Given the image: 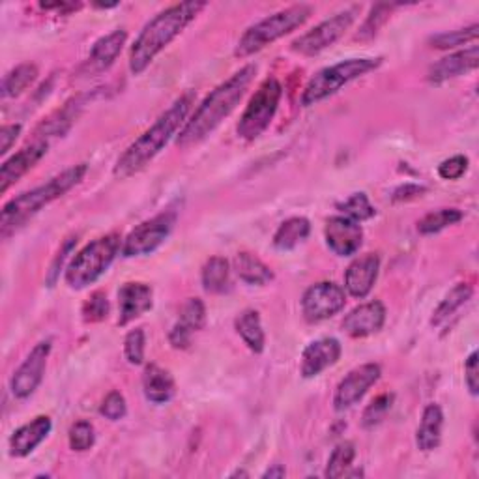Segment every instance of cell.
Listing matches in <instances>:
<instances>
[{
    "label": "cell",
    "mask_w": 479,
    "mask_h": 479,
    "mask_svg": "<svg viewBox=\"0 0 479 479\" xmlns=\"http://www.w3.org/2000/svg\"><path fill=\"white\" fill-rule=\"evenodd\" d=\"M255 74L257 66L249 64L242 67L240 72H236L229 81L219 84L214 93L199 105L195 115L186 122V126L182 128L180 135L176 137L178 148H190L200 143L202 139H207V137L236 109V105L245 94V90L253 83Z\"/></svg>",
    "instance_id": "cell-1"
},
{
    "label": "cell",
    "mask_w": 479,
    "mask_h": 479,
    "mask_svg": "<svg viewBox=\"0 0 479 479\" xmlns=\"http://www.w3.org/2000/svg\"><path fill=\"white\" fill-rule=\"evenodd\" d=\"M193 102H195L193 90H188L186 94H182L171 105V109L165 111L164 115L154 122V126L146 129L133 145H129L128 150L119 157L115 171H112L115 176L124 180L143 171L152 159L167 146L171 137L180 129V126L184 124Z\"/></svg>",
    "instance_id": "cell-2"
},
{
    "label": "cell",
    "mask_w": 479,
    "mask_h": 479,
    "mask_svg": "<svg viewBox=\"0 0 479 479\" xmlns=\"http://www.w3.org/2000/svg\"><path fill=\"white\" fill-rule=\"evenodd\" d=\"M207 8V3H180L165 12L157 13L141 31L139 38L131 45L129 70L133 75L143 74L152 60L184 31L190 22Z\"/></svg>",
    "instance_id": "cell-3"
},
{
    "label": "cell",
    "mask_w": 479,
    "mask_h": 479,
    "mask_svg": "<svg viewBox=\"0 0 479 479\" xmlns=\"http://www.w3.org/2000/svg\"><path fill=\"white\" fill-rule=\"evenodd\" d=\"M88 167L84 164L75 165L51 178L48 184H43L32 191L22 193L10 202L4 204L3 216H0V233L3 236H10L19 226L25 225L32 216H36L43 207H48L53 200L66 195L72 188H75L84 178Z\"/></svg>",
    "instance_id": "cell-4"
},
{
    "label": "cell",
    "mask_w": 479,
    "mask_h": 479,
    "mask_svg": "<svg viewBox=\"0 0 479 479\" xmlns=\"http://www.w3.org/2000/svg\"><path fill=\"white\" fill-rule=\"evenodd\" d=\"M311 13H313L311 6L296 4V6H290L287 10H281L278 13L259 21L257 25L249 27L240 38L238 48H236V57L244 58L253 53H259L261 49L266 48V45L302 27Z\"/></svg>",
    "instance_id": "cell-5"
},
{
    "label": "cell",
    "mask_w": 479,
    "mask_h": 479,
    "mask_svg": "<svg viewBox=\"0 0 479 479\" xmlns=\"http://www.w3.org/2000/svg\"><path fill=\"white\" fill-rule=\"evenodd\" d=\"M120 249L122 242L119 235H107L88 244L67 266L66 283L75 290L96 283L112 264V261L117 259Z\"/></svg>",
    "instance_id": "cell-6"
},
{
    "label": "cell",
    "mask_w": 479,
    "mask_h": 479,
    "mask_svg": "<svg viewBox=\"0 0 479 479\" xmlns=\"http://www.w3.org/2000/svg\"><path fill=\"white\" fill-rule=\"evenodd\" d=\"M382 64V58H350L345 62H339L335 66L326 67L318 72L304 90L302 103L306 107L321 103L323 100L333 96L341 88L349 84L350 81L369 74Z\"/></svg>",
    "instance_id": "cell-7"
},
{
    "label": "cell",
    "mask_w": 479,
    "mask_h": 479,
    "mask_svg": "<svg viewBox=\"0 0 479 479\" xmlns=\"http://www.w3.org/2000/svg\"><path fill=\"white\" fill-rule=\"evenodd\" d=\"M281 96H283V86L276 77H268L259 86L238 124V135L242 139L255 141L257 137H261L266 131L273 117H276Z\"/></svg>",
    "instance_id": "cell-8"
},
{
    "label": "cell",
    "mask_w": 479,
    "mask_h": 479,
    "mask_svg": "<svg viewBox=\"0 0 479 479\" xmlns=\"http://www.w3.org/2000/svg\"><path fill=\"white\" fill-rule=\"evenodd\" d=\"M358 13H359V6H352L345 12H339L333 17L323 21L321 25H316L307 34L300 36L298 40H294L292 51L306 55V57H313L316 53L332 48V45L350 29Z\"/></svg>",
    "instance_id": "cell-9"
},
{
    "label": "cell",
    "mask_w": 479,
    "mask_h": 479,
    "mask_svg": "<svg viewBox=\"0 0 479 479\" xmlns=\"http://www.w3.org/2000/svg\"><path fill=\"white\" fill-rule=\"evenodd\" d=\"M174 221L176 216L173 212H165L135 226L122 244V255L131 259L152 253L169 238Z\"/></svg>",
    "instance_id": "cell-10"
},
{
    "label": "cell",
    "mask_w": 479,
    "mask_h": 479,
    "mask_svg": "<svg viewBox=\"0 0 479 479\" xmlns=\"http://www.w3.org/2000/svg\"><path fill=\"white\" fill-rule=\"evenodd\" d=\"M347 294L339 285L323 281L309 287L302 298V311L309 323H321L332 318L345 307Z\"/></svg>",
    "instance_id": "cell-11"
},
{
    "label": "cell",
    "mask_w": 479,
    "mask_h": 479,
    "mask_svg": "<svg viewBox=\"0 0 479 479\" xmlns=\"http://www.w3.org/2000/svg\"><path fill=\"white\" fill-rule=\"evenodd\" d=\"M380 375L382 371L378 363H365L361 368L352 369L337 386L333 408L337 412H345V410L358 404L359 399L371 390V386L378 382Z\"/></svg>",
    "instance_id": "cell-12"
},
{
    "label": "cell",
    "mask_w": 479,
    "mask_h": 479,
    "mask_svg": "<svg viewBox=\"0 0 479 479\" xmlns=\"http://www.w3.org/2000/svg\"><path fill=\"white\" fill-rule=\"evenodd\" d=\"M49 354H51V341H41V343H38L32 349L27 359L21 363V368L15 371L12 378V394L17 399H27L38 390Z\"/></svg>",
    "instance_id": "cell-13"
},
{
    "label": "cell",
    "mask_w": 479,
    "mask_h": 479,
    "mask_svg": "<svg viewBox=\"0 0 479 479\" xmlns=\"http://www.w3.org/2000/svg\"><path fill=\"white\" fill-rule=\"evenodd\" d=\"M324 236L328 247L339 257H350L358 253L363 244V231L359 223L345 216L330 217L326 223Z\"/></svg>",
    "instance_id": "cell-14"
},
{
    "label": "cell",
    "mask_w": 479,
    "mask_h": 479,
    "mask_svg": "<svg viewBox=\"0 0 479 479\" xmlns=\"http://www.w3.org/2000/svg\"><path fill=\"white\" fill-rule=\"evenodd\" d=\"M207 323V309L199 298H190L180 309L178 323L169 333V341L174 349H188L191 345V335L202 330Z\"/></svg>",
    "instance_id": "cell-15"
},
{
    "label": "cell",
    "mask_w": 479,
    "mask_h": 479,
    "mask_svg": "<svg viewBox=\"0 0 479 479\" xmlns=\"http://www.w3.org/2000/svg\"><path fill=\"white\" fill-rule=\"evenodd\" d=\"M341 358V343L333 337L318 339L315 343L307 345L302 354V377L315 378L326 371Z\"/></svg>",
    "instance_id": "cell-16"
},
{
    "label": "cell",
    "mask_w": 479,
    "mask_h": 479,
    "mask_svg": "<svg viewBox=\"0 0 479 479\" xmlns=\"http://www.w3.org/2000/svg\"><path fill=\"white\" fill-rule=\"evenodd\" d=\"M48 141H38L27 148H22L15 155H12L8 162H4L3 169H0V191H8L10 186H13L21 176H25L40 159L48 154Z\"/></svg>",
    "instance_id": "cell-17"
},
{
    "label": "cell",
    "mask_w": 479,
    "mask_h": 479,
    "mask_svg": "<svg viewBox=\"0 0 479 479\" xmlns=\"http://www.w3.org/2000/svg\"><path fill=\"white\" fill-rule=\"evenodd\" d=\"M380 270V259L375 253H368L359 259H356L347 273H345V288L354 298H365L368 296L378 278Z\"/></svg>",
    "instance_id": "cell-18"
},
{
    "label": "cell",
    "mask_w": 479,
    "mask_h": 479,
    "mask_svg": "<svg viewBox=\"0 0 479 479\" xmlns=\"http://www.w3.org/2000/svg\"><path fill=\"white\" fill-rule=\"evenodd\" d=\"M386 323V307L382 302H369L352 309L343 321V330L350 337H368L382 330Z\"/></svg>",
    "instance_id": "cell-19"
},
{
    "label": "cell",
    "mask_w": 479,
    "mask_h": 479,
    "mask_svg": "<svg viewBox=\"0 0 479 479\" xmlns=\"http://www.w3.org/2000/svg\"><path fill=\"white\" fill-rule=\"evenodd\" d=\"M154 292L145 283H126L119 290V324L126 326L152 309Z\"/></svg>",
    "instance_id": "cell-20"
},
{
    "label": "cell",
    "mask_w": 479,
    "mask_h": 479,
    "mask_svg": "<svg viewBox=\"0 0 479 479\" xmlns=\"http://www.w3.org/2000/svg\"><path fill=\"white\" fill-rule=\"evenodd\" d=\"M126 40H128L126 31H115V32L100 38L94 43V48H93V51H90V57L84 64L86 74L98 75V74L109 70V67L115 64V60L119 58V55L122 53Z\"/></svg>",
    "instance_id": "cell-21"
},
{
    "label": "cell",
    "mask_w": 479,
    "mask_h": 479,
    "mask_svg": "<svg viewBox=\"0 0 479 479\" xmlns=\"http://www.w3.org/2000/svg\"><path fill=\"white\" fill-rule=\"evenodd\" d=\"M477 62H479V49H477V45H472V48L455 53V55H449L439 60L435 66H430L427 79L435 84L444 83L448 79H455V77L475 70Z\"/></svg>",
    "instance_id": "cell-22"
},
{
    "label": "cell",
    "mask_w": 479,
    "mask_h": 479,
    "mask_svg": "<svg viewBox=\"0 0 479 479\" xmlns=\"http://www.w3.org/2000/svg\"><path fill=\"white\" fill-rule=\"evenodd\" d=\"M51 420L48 416H38L31 423L19 427L10 439L12 457H27L51 432Z\"/></svg>",
    "instance_id": "cell-23"
},
{
    "label": "cell",
    "mask_w": 479,
    "mask_h": 479,
    "mask_svg": "<svg viewBox=\"0 0 479 479\" xmlns=\"http://www.w3.org/2000/svg\"><path fill=\"white\" fill-rule=\"evenodd\" d=\"M143 390L150 403L164 404L169 403L174 395V380L169 371L162 369L155 363H150L146 365L143 375Z\"/></svg>",
    "instance_id": "cell-24"
},
{
    "label": "cell",
    "mask_w": 479,
    "mask_h": 479,
    "mask_svg": "<svg viewBox=\"0 0 479 479\" xmlns=\"http://www.w3.org/2000/svg\"><path fill=\"white\" fill-rule=\"evenodd\" d=\"M444 414L439 404H427L421 416V423L416 432V444L421 451H432L440 446L442 440Z\"/></svg>",
    "instance_id": "cell-25"
},
{
    "label": "cell",
    "mask_w": 479,
    "mask_h": 479,
    "mask_svg": "<svg viewBox=\"0 0 479 479\" xmlns=\"http://www.w3.org/2000/svg\"><path fill=\"white\" fill-rule=\"evenodd\" d=\"M233 264L236 276L247 285L262 287L273 279V271L259 257L251 253H238Z\"/></svg>",
    "instance_id": "cell-26"
},
{
    "label": "cell",
    "mask_w": 479,
    "mask_h": 479,
    "mask_svg": "<svg viewBox=\"0 0 479 479\" xmlns=\"http://www.w3.org/2000/svg\"><path fill=\"white\" fill-rule=\"evenodd\" d=\"M236 332L244 339V343L249 347V350H253L255 354H261L266 345V337L261 323V315L255 309H245L238 318H236Z\"/></svg>",
    "instance_id": "cell-27"
},
{
    "label": "cell",
    "mask_w": 479,
    "mask_h": 479,
    "mask_svg": "<svg viewBox=\"0 0 479 479\" xmlns=\"http://www.w3.org/2000/svg\"><path fill=\"white\" fill-rule=\"evenodd\" d=\"M202 285L210 294H225L231 290V270L223 257H212L202 266Z\"/></svg>",
    "instance_id": "cell-28"
},
{
    "label": "cell",
    "mask_w": 479,
    "mask_h": 479,
    "mask_svg": "<svg viewBox=\"0 0 479 479\" xmlns=\"http://www.w3.org/2000/svg\"><path fill=\"white\" fill-rule=\"evenodd\" d=\"M311 225L306 217H290L279 225L278 233L273 235V245L281 251H290L307 240Z\"/></svg>",
    "instance_id": "cell-29"
},
{
    "label": "cell",
    "mask_w": 479,
    "mask_h": 479,
    "mask_svg": "<svg viewBox=\"0 0 479 479\" xmlns=\"http://www.w3.org/2000/svg\"><path fill=\"white\" fill-rule=\"evenodd\" d=\"M472 292L474 290H472V287L468 283H459L446 296V298L442 300V304L437 307V311L432 313L430 324L435 326V328H439L444 323H448L449 318L472 298Z\"/></svg>",
    "instance_id": "cell-30"
},
{
    "label": "cell",
    "mask_w": 479,
    "mask_h": 479,
    "mask_svg": "<svg viewBox=\"0 0 479 479\" xmlns=\"http://www.w3.org/2000/svg\"><path fill=\"white\" fill-rule=\"evenodd\" d=\"M38 67L34 64H21L12 70L3 81V96L15 98L25 93V90L36 81Z\"/></svg>",
    "instance_id": "cell-31"
},
{
    "label": "cell",
    "mask_w": 479,
    "mask_h": 479,
    "mask_svg": "<svg viewBox=\"0 0 479 479\" xmlns=\"http://www.w3.org/2000/svg\"><path fill=\"white\" fill-rule=\"evenodd\" d=\"M465 214L457 208H442L437 212H430L427 214L420 223H418V231L421 235H435L440 233L451 225H457L459 221H463Z\"/></svg>",
    "instance_id": "cell-32"
},
{
    "label": "cell",
    "mask_w": 479,
    "mask_h": 479,
    "mask_svg": "<svg viewBox=\"0 0 479 479\" xmlns=\"http://www.w3.org/2000/svg\"><path fill=\"white\" fill-rule=\"evenodd\" d=\"M356 457V449L352 442H343L339 444L333 453L330 455V461L326 466V477L328 479H339L347 475L349 468L352 466V461Z\"/></svg>",
    "instance_id": "cell-33"
},
{
    "label": "cell",
    "mask_w": 479,
    "mask_h": 479,
    "mask_svg": "<svg viewBox=\"0 0 479 479\" xmlns=\"http://www.w3.org/2000/svg\"><path fill=\"white\" fill-rule=\"evenodd\" d=\"M337 208L345 214V217H350L358 223L365 221V219H371L377 214L375 207L369 202V199L365 193H354L345 202L337 204Z\"/></svg>",
    "instance_id": "cell-34"
},
{
    "label": "cell",
    "mask_w": 479,
    "mask_h": 479,
    "mask_svg": "<svg viewBox=\"0 0 479 479\" xmlns=\"http://www.w3.org/2000/svg\"><path fill=\"white\" fill-rule=\"evenodd\" d=\"M479 36V25H472L468 29L463 31H453V32H444V34H437L430 38V45L437 49H453V48H459V45H465L468 41H475Z\"/></svg>",
    "instance_id": "cell-35"
},
{
    "label": "cell",
    "mask_w": 479,
    "mask_h": 479,
    "mask_svg": "<svg viewBox=\"0 0 479 479\" xmlns=\"http://www.w3.org/2000/svg\"><path fill=\"white\" fill-rule=\"evenodd\" d=\"M392 403H394V395H390V394L378 395V397H377L368 408L363 410L361 425H363L365 429H373V427H377L378 423H382V420H386L387 412H390Z\"/></svg>",
    "instance_id": "cell-36"
},
{
    "label": "cell",
    "mask_w": 479,
    "mask_h": 479,
    "mask_svg": "<svg viewBox=\"0 0 479 479\" xmlns=\"http://www.w3.org/2000/svg\"><path fill=\"white\" fill-rule=\"evenodd\" d=\"M394 8H395V4H377V6H373L368 21H365L363 27L359 29L358 38L359 40H369V38L377 36L378 29L384 25L386 19L390 17V13H392Z\"/></svg>",
    "instance_id": "cell-37"
},
{
    "label": "cell",
    "mask_w": 479,
    "mask_h": 479,
    "mask_svg": "<svg viewBox=\"0 0 479 479\" xmlns=\"http://www.w3.org/2000/svg\"><path fill=\"white\" fill-rule=\"evenodd\" d=\"M109 315V300L103 290L94 292L83 306L84 323H102Z\"/></svg>",
    "instance_id": "cell-38"
},
{
    "label": "cell",
    "mask_w": 479,
    "mask_h": 479,
    "mask_svg": "<svg viewBox=\"0 0 479 479\" xmlns=\"http://www.w3.org/2000/svg\"><path fill=\"white\" fill-rule=\"evenodd\" d=\"M96 435H94V427L90 421H77L70 429V448L74 451H86L94 446Z\"/></svg>",
    "instance_id": "cell-39"
},
{
    "label": "cell",
    "mask_w": 479,
    "mask_h": 479,
    "mask_svg": "<svg viewBox=\"0 0 479 479\" xmlns=\"http://www.w3.org/2000/svg\"><path fill=\"white\" fill-rule=\"evenodd\" d=\"M124 354L131 365H141L145 359V332L143 328H135L126 335Z\"/></svg>",
    "instance_id": "cell-40"
},
{
    "label": "cell",
    "mask_w": 479,
    "mask_h": 479,
    "mask_svg": "<svg viewBox=\"0 0 479 479\" xmlns=\"http://www.w3.org/2000/svg\"><path fill=\"white\" fill-rule=\"evenodd\" d=\"M100 412H102V416H105L111 421L122 420L126 416V412H128V406H126L124 395L120 392H111L103 399V403L100 406Z\"/></svg>",
    "instance_id": "cell-41"
},
{
    "label": "cell",
    "mask_w": 479,
    "mask_h": 479,
    "mask_svg": "<svg viewBox=\"0 0 479 479\" xmlns=\"http://www.w3.org/2000/svg\"><path fill=\"white\" fill-rule=\"evenodd\" d=\"M468 171L466 155H453L439 165V174L442 180H459Z\"/></svg>",
    "instance_id": "cell-42"
},
{
    "label": "cell",
    "mask_w": 479,
    "mask_h": 479,
    "mask_svg": "<svg viewBox=\"0 0 479 479\" xmlns=\"http://www.w3.org/2000/svg\"><path fill=\"white\" fill-rule=\"evenodd\" d=\"M477 352H472L465 363V373H466V386L472 395L479 394V359Z\"/></svg>",
    "instance_id": "cell-43"
},
{
    "label": "cell",
    "mask_w": 479,
    "mask_h": 479,
    "mask_svg": "<svg viewBox=\"0 0 479 479\" xmlns=\"http://www.w3.org/2000/svg\"><path fill=\"white\" fill-rule=\"evenodd\" d=\"M75 242H77L75 238H70V240H67V242L62 245V249L58 251V255H57V259H55V262H53V266H51V270H49V278H48V285H49V287H53V285L57 283V279H58V268H62V264H64L67 253H70V251L74 249Z\"/></svg>",
    "instance_id": "cell-44"
},
{
    "label": "cell",
    "mask_w": 479,
    "mask_h": 479,
    "mask_svg": "<svg viewBox=\"0 0 479 479\" xmlns=\"http://www.w3.org/2000/svg\"><path fill=\"white\" fill-rule=\"evenodd\" d=\"M19 133H21L19 124L4 126L3 129H0V154H6L12 148V145L17 141Z\"/></svg>",
    "instance_id": "cell-45"
},
{
    "label": "cell",
    "mask_w": 479,
    "mask_h": 479,
    "mask_svg": "<svg viewBox=\"0 0 479 479\" xmlns=\"http://www.w3.org/2000/svg\"><path fill=\"white\" fill-rule=\"evenodd\" d=\"M421 193H425V188L421 186H416V184H406L403 188H399L395 193H394V200L399 202V200H408V199H414V197H421Z\"/></svg>",
    "instance_id": "cell-46"
},
{
    "label": "cell",
    "mask_w": 479,
    "mask_h": 479,
    "mask_svg": "<svg viewBox=\"0 0 479 479\" xmlns=\"http://www.w3.org/2000/svg\"><path fill=\"white\" fill-rule=\"evenodd\" d=\"M262 477H270V479H273V477H285V468L281 465H273L270 470H266L262 474Z\"/></svg>",
    "instance_id": "cell-47"
}]
</instances>
